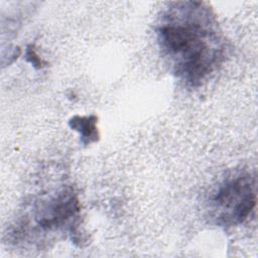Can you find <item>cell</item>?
Wrapping results in <instances>:
<instances>
[{"label": "cell", "mask_w": 258, "mask_h": 258, "mask_svg": "<svg viewBox=\"0 0 258 258\" xmlns=\"http://www.w3.org/2000/svg\"><path fill=\"white\" fill-rule=\"evenodd\" d=\"M156 37L169 70L191 87L207 81L226 56V39L212 9L203 2L169 3L159 17Z\"/></svg>", "instance_id": "cell-1"}, {"label": "cell", "mask_w": 258, "mask_h": 258, "mask_svg": "<svg viewBox=\"0 0 258 258\" xmlns=\"http://www.w3.org/2000/svg\"><path fill=\"white\" fill-rule=\"evenodd\" d=\"M256 206V179L248 171H238L224 178L209 200L210 216L223 227L245 222Z\"/></svg>", "instance_id": "cell-2"}, {"label": "cell", "mask_w": 258, "mask_h": 258, "mask_svg": "<svg viewBox=\"0 0 258 258\" xmlns=\"http://www.w3.org/2000/svg\"><path fill=\"white\" fill-rule=\"evenodd\" d=\"M79 202L70 188H64L43 203L35 214V222L42 230H55L63 227L79 213Z\"/></svg>", "instance_id": "cell-3"}, {"label": "cell", "mask_w": 258, "mask_h": 258, "mask_svg": "<svg viewBox=\"0 0 258 258\" xmlns=\"http://www.w3.org/2000/svg\"><path fill=\"white\" fill-rule=\"evenodd\" d=\"M97 118L95 116L80 117L75 116L70 121V126L79 131L82 138V143L88 144L98 139V130L96 127Z\"/></svg>", "instance_id": "cell-4"}]
</instances>
